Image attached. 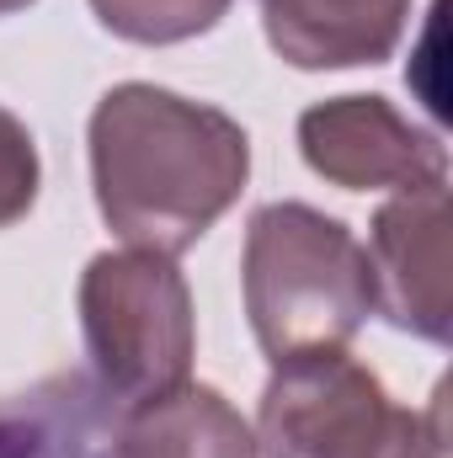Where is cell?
<instances>
[{
  "label": "cell",
  "instance_id": "1",
  "mask_svg": "<svg viewBox=\"0 0 453 458\" xmlns=\"http://www.w3.org/2000/svg\"><path fill=\"white\" fill-rule=\"evenodd\" d=\"M86 139L107 229L160 256L192 250L235 208L251 176V139L235 117L150 81L113 86Z\"/></svg>",
  "mask_w": 453,
  "mask_h": 458
},
{
  "label": "cell",
  "instance_id": "2",
  "mask_svg": "<svg viewBox=\"0 0 453 458\" xmlns=\"http://www.w3.org/2000/svg\"><path fill=\"white\" fill-rule=\"evenodd\" d=\"M245 315L272 362L337 352L373 315V267L352 229L310 203H267L245 225Z\"/></svg>",
  "mask_w": 453,
  "mask_h": 458
},
{
  "label": "cell",
  "instance_id": "3",
  "mask_svg": "<svg viewBox=\"0 0 453 458\" xmlns=\"http://www.w3.org/2000/svg\"><path fill=\"white\" fill-rule=\"evenodd\" d=\"M81 331L97 389L117 411L187 384L198 357V315L176 256L139 245L91 256L81 272Z\"/></svg>",
  "mask_w": 453,
  "mask_h": 458
},
{
  "label": "cell",
  "instance_id": "4",
  "mask_svg": "<svg viewBox=\"0 0 453 458\" xmlns=\"http://www.w3.org/2000/svg\"><path fill=\"white\" fill-rule=\"evenodd\" d=\"M400 405L357 357L304 352L272 362L256 405V454L267 458H368L395 427Z\"/></svg>",
  "mask_w": 453,
  "mask_h": 458
},
{
  "label": "cell",
  "instance_id": "5",
  "mask_svg": "<svg viewBox=\"0 0 453 458\" xmlns=\"http://www.w3.org/2000/svg\"><path fill=\"white\" fill-rule=\"evenodd\" d=\"M299 155L341 192H411L449 182V144L384 97H331L299 117Z\"/></svg>",
  "mask_w": 453,
  "mask_h": 458
},
{
  "label": "cell",
  "instance_id": "6",
  "mask_svg": "<svg viewBox=\"0 0 453 458\" xmlns=\"http://www.w3.org/2000/svg\"><path fill=\"white\" fill-rule=\"evenodd\" d=\"M373 310L432 346L453 336V272H449V182L395 192L368 229Z\"/></svg>",
  "mask_w": 453,
  "mask_h": 458
},
{
  "label": "cell",
  "instance_id": "7",
  "mask_svg": "<svg viewBox=\"0 0 453 458\" xmlns=\"http://www.w3.org/2000/svg\"><path fill=\"white\" fill-rule=\"evenodd\" d=\"M272 54L294 70L384 64L406 38L411 0H256Z\"/></svg>",
  "mask_w": 453,
  "mask_h": 458
},
{
  "label": "cell",
  "instance_id": "8",
  "mask_svg": "<svg viewBox=\"0 0 453 458\" xmlns=\"http://www.w3.org/2000/svg\"><path fill=\"white\" fill-rule=\"evenodd\" d=\"M107 458H261L251 421L214 384H176L144 405L117 411Z\"/></svg>",
  "mask_w": 453,
  "mask_h": 458
},
{
  "label": "cell",
  "instance_id": "9",
  "mask_svg": "<svg viewBox=\"0 0 453 458\" xmlns=\"http://www.w3.org/2000/svg\"><path fill=\"white\" fill-rule=\"evenodd\" d=\"M117 405L81 373H59L0 405V458H107Z\"/></svg>",
  "mask_w": 453,
  "mask_h": 458
},
{
  "label": "cell",
  "instance_id": "10",
  "mask_svg": "<svg viewBox=\"0 0 453 458\" xmlns=\"http://www.w3.org/2000/svg\"><path fill=\"white\" fill-rule=\"evenodd\" d=\"M235 0H91L97 21L123 38V43H144V48H166V43H187L214 32L229 16Z\"/></svg>",
  "mask_w": 453,
  "mask_h": 458
},
{
  "label": "cell",
  "instance_id": "11",
  "mask_svg": "<svg viewBox=\"0 0 453 458\" xmlns=\"http://www.w3.org/2000/svg\"><path fill=\"white\" fill-rule=\"evenodd\" d=\"M38 182H43V165H38V144L27 123L0 107V229L32 214Z\"/></svg>",
  "mask_w": 453,
  "mask_h": 458
},
{
  "label": "cell",
  "instance_id": "12",
  "mask_svg": "<svg viewBox=\"0 0 453 458\" xmlns=\"http://www.w3.org/2000/svg\"><path fill=\"white\" fill-rule=\"evenodd\" d=\"M32 0H0V16H11V11H27Z\"/></svg>",
  "mask_w": 453,
  "mask_h": 458
}]
</instances>
